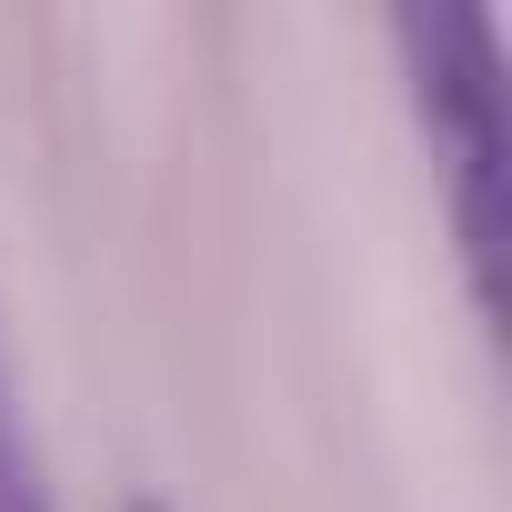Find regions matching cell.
<instances>
[{
	"label": "cell",
	"mask_w": 512,
	"mask_h": 512,
	"mask_svg": "<svg viewBox=\"0 0 512 512\" xmlns=\"http://www.w3.org/2000/svg\"><path fill=\"white\" fill-rule=\"evenodd\" d=\"M402 61H412L422 131L452 171V231H462L472 302L492 312L502 302V51H492V21L462 11V0L402 11Z\"/></svg>",
	"instance_id": "cell-1"
},
{
	"label": "cell",
	"mask_w": 512,
	"mask_h": 512,
	"mask_svg": "<svg viewBox=\"0 0 512 512\" xmlns=\"http://www.w3.org/2000/svg\"><path fill=\"white\" fill-rule=\"evenodd\" d=\"M0 512H61L51 472H41V442L21 422V392H11V352H0Z\"/></svg>",
	"instance_id": "cell-2"
},
{
	"label": "cell",
	"mask_w": 512,
	"mask_h": 512,
	"mask_svg": "<svg viewBox=\"0 0 512 512\" xmlns=\"http://www.w3.org/2000/svg\"><path fill=\"white\" fill-rule=\"evenodd\" d=\"M131 512H161V502H131Z\"/></svg>",
	"instance_id": "cell-3"
}]
</instances>
